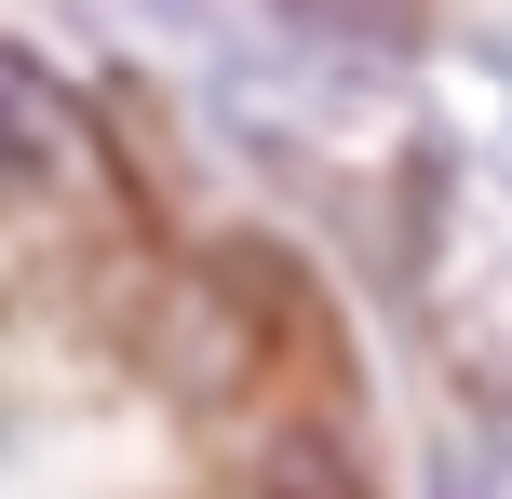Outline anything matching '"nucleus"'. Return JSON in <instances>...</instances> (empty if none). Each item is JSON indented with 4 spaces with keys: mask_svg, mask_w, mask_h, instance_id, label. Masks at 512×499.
Segmentation results:
<instances>
[{
    "mask_svg": "<svg viewBox=\"0 0 512 499\" xmlns=\"http://www.w3.org/2000/svg\"><path fill=\"white\" fill-rule=\"evenodd\" d=\"M68 95H54L41 68H27V54H0V176H54V162H68Z\"/></svg>",
    "mask_w": 512,
    "mask_h": 499,
    "instance_id": "1",
    "label": "nucleus"
},
{
    "mask_svg": "<svg viewBox=\"0 0 512 499\" xmlns=\"http://www.w3.org/2000/svg\"><path fill=\"white\" fill-rule=\"evenodd\" d=\"M270 499H364V473L337 446H283V473H270Z\"/></svg>",
    "mask_w": 512,
    "mask_h": 499,
    "instance_id": "2",
    "label": "nucleus"
}]
</instances>
